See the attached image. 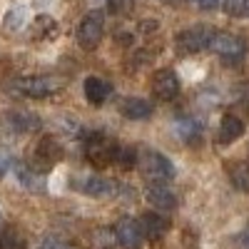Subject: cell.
Listing matches in <instances>:
<instances>
[{
  "label": "cell",
  "mask_w": 249,
  "mask_h": 249,
  "mask_svg": "<svg viewBox=\"0 0 249 249\" xmlns=\"http://www.w3.org/2000/svg\"><path fill=\"white\" fill-rule=\"evenodd\" d=\"M30 33L37 40H50V37L57 35V23H55L50 15H37L33 20V25H30Z\"/></svg>",
  "instance_id": "obj_18"
},
{
  "label": "cell",
  "mask_w": 249,
  "mask_h": 249,
  "mask_svg": "<svg viewBox=\"0 0 249 249\" xmlns=\"http://www.w3.org/2000/svg\"><path fill=\"white\" fill-rule=\"evenodd\" d=\"M10 130L15 132H37L40 130V117L30 110H13L5 115Z\"/></svg>",
  "instance_id": "obj_13"
},
{
  "label": "cell",
  "mask_w": 249,
  "mask_h": 249,
  "mask_svg": "<svg viewBox=\"0 0 249 249\" xmlns=\"http://www.w3.org/2000/svg\"><path fill=\"white\" fill-rule=\"evenodd\" d=\"M140 227H142V234H144V239H150V242H157V239H162L164 234H167V219H164L162 214H157V212H144L142 217H140Z\"/></svg>",
  "instance_id": "obj_11"
},
{
  "label": "cell",
  "mask_w": 249,
  "mask_h": 249,
  "mask_svg": "<svg viewBox=\"0 0 249 249\" xmlns=\"http://www.w3.org/2000/svg\"><path fill=\"white\" fill-rule=\"evenodd\" d=\"M175 130H177V135H179L187 144H197V142L202 140V127H199L192 117H177Z\"/></svg>",
  "instance_id": "obj_17"
},
{
  "label": "cell",
  "mask_w": 249,
  "mask_h": 249,
  "mask_svg": "<svg viewBox=\"0 0 249 249\" xmlns=\"http://www.w3.org/2000/svg\"><path fill=\"white\" fill-rule=\"evenodd\" d=\"M15 175L18 179L23 182V187H28V190H35V192H43V175H37L30 164H15Z\"/></svg>",
  "instance_id": "obj_19"
},
{
  "label": "cell",
  "mask_w": 249,
  "mask_h": 249,
  "mask_svg": "<svg viewBox=\"0 0 249 249\" xmlns=\"http://www.w3.org/2000/svg\"><path fill=\"white\" fill-rule=\"evenodd\" d=\"M210 48L224 62H239L247 55V43H244L239 35H234V33H217Z\"/></svg>",
  "instance_id": "obj_7"
},
{
  "label": "cell",
  "mask_w": 249,
  "mask_h": 249,
  "mask_svg": "<svg viewBox=\"0 0 249 249\" xmlns=\"http://www.w3.org/2000/svg\"><path fill=\"white\" fill-rule=\"evenodd\" d=\"M40 249H62V244L57 239H53V237H45L43 244H40Z\"/></svg>",
  "instance_id": "obj_26"
},
{
  "label": "cell",
  "mask_w": 249,
  "mask_h": 249,
  "mask_svg": "<svg viewBox=\"0 0 249 249\" xmlns=\"http://www.w3.org/2000/svg\"><path fill=\"white\" fill-rule=\"evenodd\" d=\"M120 112L127 120H144L152 115V105L144 97H127V100H122Z\"/></svg>",
  "instance_id": "obj_16"
},
{
  "label": "cell",
  "mask_w": 249,
  "mask_h": 249,
  "mask_svg": "<svg viewBox=\"0 0 249 249\" xmlns=\"http://www.w3.org/2000/svg\"><path fill=\"white\" fill-rule=\"evenodd\" d=\"M144 197H147V202L155 207V210H162V212H170V210L177 207V195L164 184H150Z\"/></svg>",
  "instance_id": "obj_10"
},
{
  "label": "cell",
  "mask_w": 249,
  "mask_h": 249,
  "mask_svg": "<svg viewBox=\"0 0 249 249\" xmlns=\"http://www.w3.org/2000/svg\"><path fill=\"white\" fill-rule=\"evenodd\" d=\"M167 5H182V3H187V0H164Z\"/></svg>",
  "instance_id": "obj_28"
},
{
  "label": "cell",
  "mask_w": 249,
  "mask_h": 249,
  "mask_svg": "<svg viewBox=\"0 0 249 249\" xmlns=\"http://www.w3.org/2000/svg\"><path fill=\"white\" fill-rule=\"evenodd\" d=\"M112 230H115V242L122 249H140L142 247L144 234H142V227H140L137 219L122 217V219H117V224L112 227Z\"/></svg>",
  "instance_id": "obj_8"
},
{
  "label": "cell",
  "mask_w": 249,
  "mask_h": 249,
  "mask_svg": "<svg viewBox=\"0 0 249 249\" xmlns=\"http://www.w3.org/2000/svg\"><path fill=\"white\" fill-rule=\"evenodd\" d=\"M152 92L157 100H164V102H170L179 95V77L175 70H167V68H162L152 75Z\"/></svg>",
  "instance_id": "obj_9"
},
{
  "label": "cell",
  "mask_w": 249,
  "mask_h": 249,
  "mask_svg": "<svg viewBox=\"0 0 249 249\" xmlns=\"http://www.w3.org/2000/svg\"><path fill=\"white\" fill-rule=\"evenodd\" d=\"M195 3H197L202 10H212V8L219 5V0H195Z\"/></svg>",
  "instance_id": "obj_27"
},
{
  "label": "cell",
  "mask_w": 249,
  "mask_h": 249,
  "mask_svg": "<svg viewBox=\"0 0 249 249\" xmlns=\"http://www.w3.org/2000/svg\"><path fill=\"white\" fill-rule=\"evenodd\" d=\"M65 157V150L62 144L53 137H43L37 144H35V152H33V160H30V167L35 172H45V170H53L55 164Z\"/></svg>",
  "instance_id": "obj_4"
},
{
  "label": "cell",
  "mask_w": 249,
  "mask_h": 249,
  "mask_svg": "<svg viewBox=\"0 0 249 249\" xmlns=\"http://www.w3.org/2000/svg\"><path fill=\"white\" fill-rule=\"evenodd\" d=\"M214 35L217 33L207 25H192L177 35V48H179V53H199L212 45Z\"/></svg>",
  "instance_id": "obj_6"
},
{
  "label": "cell",
  "mask_w": 249,
  "mask_h": 249,
  "mask_svg": "<svg viewBox=\"0 0 249 249\" xmlns=\"http://www.w3.org/2000/svg\"><path fill=\"white\" fill-rule=\"evenodd\" d=\"M140 172L144 175V179H150L155 184H162V182H170L175 177V164L170 157H164L162 152L157 150H144L140 152V162H137Z\"/></svg>",
  "instance_id": "obj_1"
},
{
  "label": "cell",
  "mask_w": 249,
  "mask_h": 249,
  "mask_svg": "<svg viewBox=\"0 0 249 249\" xmlns=\"http://www.w3.org/2000/svg\"><path fill=\"white\" fill-rule=\"evenodd\" d=\"M110 95H112V85L107 80H102V77H88L85 80V97H88L90 105L102 107L110 100Z\"/></svg>",
  "instance_id": "obj_12"
},
{
  "label": "cell",
  "mask_w": 249,
  "mask_h": 249,
  "mask_svg": "<svg viewBox=\"0 0 249 249\" xmlns=\"http://www.w3.org/2000/svg\"><path fill=\"white\" fill-rule=\"evenodd\" d=\"M77 182H80L77 190L90 195V197H107V195L115 192V182L102 179V177H80Z\"/></svg>",
  "instance_id": "obj_14"
},
{
  "label": "cell",
  "mask_w": 249,
  "mask_h": 249,
  "mask_svg": "<svg viewBox=\"0 0 249 249\" xmlns=\"http://www.w3.org/2000/svg\"><path fill=\"white\" fill-rule=\"evenodd\" d=\"M15 90L23 95V97H33V100H43L50 97L60 90V82L55 77L48 75H33V77H23L15 82Z\"/></svg>",
  "instance_id": "obj_5"
},
{
  "label": "cell",
  "mask_w": 249,
  "mask_h": 249,
  "mask_svg": "<svg viewBox=\"0 0 249 249\" xmlns=\"http://www.w3.org/2000/svg\"><path fill=\"white\" fill-rule=\"evenodd\" d=\"M140 162V152L127 144H117V155H115V164H120L122 170H132Z\"/></svg>",
  "instance_id": "obj_21"
},
{
  "label": "cell",
  "mask_w": 249,
  "mask_h": 249,
  "mask_svg": "<svg viewBox=\"0 0 249 249\" xmlns=\"http://www.w3.org/2000/svg\"><path fill=\"white\" fill-rule=\"evenodd\" d=\"M107 8H110L112 15H130L135 3L132 0H107Z\"/></svg>",
  "instance_id": "obj_24"
},
{
  "label": "cell",
  "mask_w": 249,
  "mask_h": 249,
  "mask_svg": "<svg viewBox=\"0 0 249 249\" xmlns=\"http://www.w3.org/2000/svg\"><path fill=\"white\" fill-rule=\"evenodd\" d=\"M0 249H25V237L18 230H5L0 234Z\"/></svg>",
  "instance_id": "obj_22"
},
{
  "label": "cell",
  "mask_w": 249,
  "mask_h": 249,
  "mask_svg": "<svg viewBox=\"0 0 249 249\" xmlns=\"http://www.w3.org/2000/svg\"><path fill=\"white\" fill-rule=\"evenodd\" d=\"M0 222H3V217H0Z\"/></svg>",
  "instance_id": "obj_29"
},
{
  "label": "cell",
  "mask_w": 249,
  "mask_h": 249,
  "mask_svg": "<svg viewBox=\"0 0 249 249\" xmlns=\"http://www.w3.org/2000/svg\"><path fill=\"white\" fill-rule=\"evenodd\" d=\"M115 155H117V144L110 142L102 132H90L85 140V157L95 167H107L115 164Z\"/></svg>",
  "instance_id": "obj_2"
},
{
  "label": "cell",
  "mask_w": 249,
  "mask_h": 249,
  "mask_svg": "<svg viewBox=\"0 0 249 249\" xmlns=\"http://www.w3.org/2000/svg\"><path fill=\"white\" fill-rule=\"evenodd\" d=\"M23 15H25L23 8H15L13 13H8V15H5V28H8V30H18L20 25H23V20H20Z\"/></svg>",
  "instance_id": "obj_25"
},
{
  "label": "cell",
  "mask_w": 249,
  "mask_h": 249,
  "mask_svg": "<svg viewBox=\"0 0 249 249\" xmlns=\"http://www.w3.org/2000/svg\"><path fill=\"white\" fill-rule=\"evenodd\" d=\"M224 13L232 18H249V0H224Z\"/></svg>",
  "instance_id": "obj_23"
},
{
  "label": "cell",
  "mask_w": 249,
  "mask_h": 249,
  "mask_svg": "<svg viewBox=\"0 0 249 249\" xmlns=\"http://www.w3.org/2000/svg\"><path fill=\"white\" fill-rule=\"evenodd\" d=\"M102 35H105V15L100 10L88 13L85 18L80 20L77 25V43L85 48V50H95L100 45Z\"/></svg>",
  "instance_id": "obj_3"
},
{
  "label": "cell",
  "mask_w": 249,
  "mask_h": 249,
  "mask_svg": "<svg viewBox=\"0 0 249 249\" xmlns=\"http://www.w3.org/2000/svg\"><path fill=\"white\" fill-rule=\"evenodd\" d=\"M244 135V122L237 117V115H224L222 122H219V132H217V140L222 144H230L234 140H239Z\"/></svg>",
  "instance_id": "obj_15"
},
{
  "label": "cell",
  "mask_w": 249,
  "mask_h": 249,
  "mask_svg": "<svg viewBox=\"0 0 249 249\" xmlns=\"http://www.w3.org/2000/svg\"><path fill=\"white\" fill-rule=\"evenodd\" d=\"M227 175H230V179L237 190L249 195V162H232L227 167Z\"/></svg>",
  "instance_id": "obj_20"
}]
</instances>
